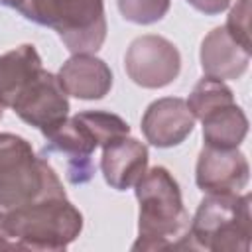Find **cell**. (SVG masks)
Here are the masks:
<instances>
[{"mask_svg": "<svg viewBox=\"0 0 252 252\" xmlns=\"http://www.w3.org/2000/svg\"><path fill=\"white\" fill-rule=\"evenodd\" d=\"M250 51L238 45L224 26L213 28L201 41L199 61L201 69L207 77H215L220 81H236L240 79L250 65Z\"/></svg>", "mask_w": 252, "mask_h": 252, "instance_id": "4fadbf2b", "label": "cell"}, {"mask_svg": "<svg viewBox=\"0 0 252 252\" xmlns=\"http://www.w3.org/2000/svg\"><path fill=\"white\" fill-rule=\"evenodd\" d=\"M205 146L238 148L248 134V118L236 104H222L201 118Z\"/></svg>", "mask_w": 252, "mask_h": 252, "instance_id": "9a60e30c", "label": "cell"}, {"mask_svg": "<svg viewBox=\"0 0 252 252\" xmlns=\"http://www.w3.org/2000/svg\"><path fill=\"white\" fill-rule=\"evenodd\" d=\"M0 4H2V6H8V8H10V0H0Z\"/></svg>", "mask_w": 252, "mask_h": 252, "instance_id": "44dd1931", "label": "cell"}, {"mask_svg": "<svg viewBox=\"0 0 252 252\" xmlns=\"http://www.w3.org/2000/svg\"><path fill=\"white\" fill-rule=\"evenodd\" d=\"M130 134V124L106 110H83L45 136V152H57L67 158L65 177L73 185H85L94 175L93 154L96 148Z\"/></svg>", "mask_w": 252, "mask_h": 252, "instance_id": "277c9868", "label": "cell"}, {"mask_svg": "<svg viewBox=\"0 0 252 252\" xmlns=\"http://www.w3.org/2000/svg\"><path fill=\"white\" fill-rule=\"evenodd\" d=\"M12 110L26 124L49 136L69 116V96L57 75L41 69L14 100Z\"/></svg>", "mask_w": 252, "mask_h": 252, "instance_id": "ba28073f", "label": "cell"}, {"mask_svg": "<svg viewBox=\"0 0 252 252\" xmlns=\"http://www.w3.org/2000/svg\"><path fill=\"white\" fill-rule=\"evenodd\" d=\"M138 199V238L132 250H187L191 217L177 179L163 165H154L134 185Z\"/></svg>", "mask_w": 252, "mask_h": 252, "instance_id": "6da1fadb", "label": "cell"}, {"mask_svg": "<svg viewBox=\"0 0 252 252\" xmlns=\"http://www.w3.org/2000/svg\"><path fill=\"white\" fill-rule=\"evenodd\" d=\"M230 102H234V94L230 87L224 81L207 77V75L197 81V85L193 87L187 98V106L193 112L195 120H201L205 114L213 112L215 108L222 104H230Z\"/></svg>", "mask_w": 252, "mask_h": 252, "instance_id": "2e32d148", "label": "cell"}, {"mask_svg": "<svg viewBox=\"0 0 252 252\" xmlns=\"http://www.w3.org/2000/svg\"><path fill=\"white\" fill-rule=\"evenodd\" d=\"M250 240V193H207L189 222L187 250L248 252Z\"/></svg>", "mask_w": 252, "mask_h": 252, "instance_id": "8992f818", "label": "cell"}, {"mask_svg": "<svg viewBox=\"0 0 252 252\" xmlns=\"http://www.w3.org/2000/svg\"><path fill=\"white\" fill-rule=\"evenodd\" d=\"M118 12L126 22L138 26H150L169 12L171 0H116Z\"/></svg>", "mask_w": 252, "mask_h": 252, "instance_id": "e0dca14e", "label": "cell"}, {"mask_svg": "<svg viewBox=\"0 0 252 252\" xmlns=\"http://www.w3.org/2000/svg\"><path fill=\"white\" fill-rule=\"evenodd\" d=\"M185 2L205 16H219L230 6V0H185Z\"/></svg>", "mask_w": 252, "mask_h": 252, "instance_id": "d6986e66", "label": "cell"}, {"mask_svg": "<svg viewBox=\"0 0 252 252\" xmlns=\"http://www.w3.org/2000/svg\"><path fill=\"white\" fill-rule=\"evenodd\" d=\"M250 179V165L238 148L203 146L195 165V183L203 193H240Z\"/></svg>", "mask_w": 252, "mask_h": 252, "instance_id": "9c48e42d", "label": "cell"}, {"mask_svg": "<svg viewBox=\"0 0 252 252\" xmlns=\"http://www.w3.org/2000/svg\"><path fill=\"white\" fill-rule=\"evenodd\" d=\"M0 248H12L8 234H6V226H4V211H0Z\"/></svg>", "mask_w": 252, "mask_h": 252, "instance_id": "ffe728a7", "label": "cell"}, {"mask_svg": "<svg viewBox=\"0 0 252 252\" xmlns=\"http://www.w3.org/2000/svg\"><path fill=\"white\" fill-rule=\"evenodd\" d=\"M63 195V183L47 158L37 156L24 136L0 132V211Z\"/></svg>", "mask_w": 252, "mask_h": 252, "instance_id": "5b68a950", "label": "cell"}, {"mask_svg": "<svg viewBox=\"0 0 252 252\" xmlns=\"http://www.w3.org/2000/svg\"><path fill=\"white\" fill-rule=\"evenodd\" d=\"M224 30L238 45H242L246 51L252 53V47H250V0H236V4L228 12Z\"/></svg>", "mask_w": 252, "mask_h": 252, "instance_id": "ac0fdd59", "label": "cell"}, {"mask_svg": "<svg viewBox=\"0 0 252 252\" xmlns=\"http://www.w3.org/2000/svg\"><path fill=\"white\" fill-rule=\"evenodd\" d=\"M142 134L156 148H173L185 142L195 128V116L185 98L163 96L146 108L142 116Z\"/></svg>", "mask_w": 252, "mask_h": 252, "instance_id": "30bf717a", "label": "cell"}, {"mask_svg": "<svg viewBox=\"0 0 252 252\" xmlns=\"http://www.w3.org/2000/svg\"><path fill=\"white\" fill-rule=\"evenodd\" d=\"M12 248L33 252L65 250L83 230L81 211L63 197H45L4 213Z\"/></svg>", "mask_w": 252, "mask_h": 252, "instance_id": "7a4b0ae2", "label": "cell"}, {"mask_svg": "<svg viewBox=\"0 0 252 252\" xmlns=\"http://www.w3.org/2000/svg\"><path fill=\"white\" fill-rule=\"evenodd\" d=\"M57 79L67 93L79 100H100L112 89V71L94 53H75L57 71Z\"/></svg>", "mask_w": 252, "mask_h": 252, "instance_id": "7c38bea8", "label": "cell"}, {"mask_svg": "<svg viewBox=\"0 0 252 252\" xmlns=\"http://www.w3.org/2000/svg\"><path fill=\"white\" fill-rule=\"evenodd\" d=\"M28 22L51 28L65 49L75 53H96L106 39L104 0H10Z\"/></svg>", "mask_w": 252, "mask_h": 252, "instance_id": "3957f363", "label": "cell"}, {"mask_svg": "<svg viewBox=\"0 0 252 252\" xmlns=\"http://www.w3.org/2000/svg\"><path fill=\"white\" fill-rule=\"evenodd\" d=\"M124 69L134 85L142 89H163L179 77L181 53L167 37L146 33L128 45Z\"/></svg>", "mask_w": 252, "mask_h": 252, "instance_id": "52a82bcc", "label": "cell"}, {"mask_svg": "<svg viewBox=\"0 0 252 252\" xmlns=\"http://www.w3.org/2000/svg\"><path fill=\"white\" fill-rule=\"evenodd\" d=\"M4 118V106H0V120Z\"/></svg>", "mask_w": 252, "mask_h": 252, "instance_id": "7402d4cb", "label": "cell"}, {"mask_svg": "<svg viewBox=\"0 0 252 252\" xmlns=\"http://www.w3.org/2000/svg\"><path fill=\"white\" fill-rule=\"evenodd\" d=\"M43 69L33 43H22L0 55V106L12 108L28 83Z\"/></svg>", "mask_w": 252, "mask_h": 252, "instance_id": "5bb4252c", "label": "cell"}, {"mask_svg": "<svg viewBox=\"0 0 252 252\" xmlns=\"http://www.w3.org/2000/svg\"><path fill=\"white\" fill-rule=\"evenodd\" d=\"M148 161V146L126 134L102 146L100 171L106 185L116 191H126L132 189L138 179L146 173Z\"/></svg>", "mask_w": 252, "mask_h": 252, "instance_id": "8fae6325", "label": "cell"}]
</instances>
